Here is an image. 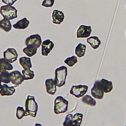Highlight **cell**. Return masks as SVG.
Returning <instances> with one entry per match:
<instances>
[{
    "mask_svg": "<svg viewBox=\"0 0 126 126\" xmlns=\"http://www.w3.org/2000/svg\"><path fill=\"white\" fill-rule=\"evenodd\" d=\"M25 116H30L35 117L38 110V105L34 96L28 95L25 101Z\"/></svg>",
    "mask_w": 126,
    "mask_h": 126,
    "instance_id": "obj_1",
    "label": "cell"
},
{
    "mask_svg": "<svg viewBox=\"0 0 126 126\" xmlns=\"http://www.w3.org/2000/svg\"><path fill=\"white\" fill-rule=\"evenodd\" d=\"M67 75V68L64 65L57 68L55 70V82L56 86L61 88L65 84Z\"/></svg>",
    "mask_w": 126,
    "mask_h": 126,
    "instance_id": "obj_2",
    "label": "cell"
},
{
    "mask_svg": "<svg viewBox=\"0 0 126 126\" xmlns=\"http://www.w3.org/2000/svg\"><path fill=\"white\" fill-rule=\"evenodd\" d=\"M68 101L62 96H57L54 100V113L58 115L66 112L68 109Z\"/></svg>",
    "mask_w": 126,
    "mask_h": 126,
    "instance_id": "obj_3",
    "label": "cell"
},
{
    "mask_svg": "<svg viewBox=\"0 0 126 126\" xmlns=\"http://www.w3.org/2000/svg\"><path fill=\"white\" fill-rule=\"evenodd\" d=\"M83 115L82 113H76L73 115L67 114L63 122V126H80Z\"/></svg>",
    "mask_w": 126,
    "mask_h": 126,
    "instance_id": "obj_4",
    "label": "cell"
},
{
    "mask_svg": "<svg viewBox=\"0 0 126 126\" xmlns=\"http://www.w3.org/2000/svg\"><path fill=\"white\" fill-rule=\"evenodd\" d=\"M17 10L14 6L2 5L0 8V13L4 19L10 20L17 18Z\"/></svg>",
    "mask_w": 126,
    "mask_h": 126,
    "instance_id": "obj_5",
    "label": "cell"
},
{
    "mask_svg": "<svg viewBox=\"0 0 126 126\" xmlns=\"http://www.w3.org/2000/svg\"><path fill=\"white\" fill-rule=\"evenodd\" d=\"M88 86L85 85L72 86L69 93L77 98L82 97L87 93Z\"/></svg>",
    "mask_w": 126,
    "mask_h": 126,
    "instance_id": "obj_6",
    "label": "cell"
},
{
    "mask_svg": "<svg viewBox=\"0 0 126 126\" xmlns=\"http://www.w3.org/2000/svg\"><path fill=\"white\" fill-rule=\"evenodd\" d=\"M91 93L92 95L95 98L101 99L103 98L104 93L101 87L99 80H97L94 82L93 87L91 90Z\"/></svg>",
    "mask_w": 126,
    "mask_h": 126,
    "instance_id": "obj_7",
    "label": "cell"
},
{
    "mask_svg": "<svg viewBox=\"0 0 126 126\" xmlns=\"http://www.w3.org/2000/svg\"><path fill=\"white\" fill-rule=\"evenodd\" d=\"M3 56L7 61L13 63L17 60L18 54L14 48H9L3 52Z\"/></svg>",
    "mask_w": 126,
    "mask_h": 126,
    "instance_id": "obj_8",
    "label": "cell"
},
{
    "mask_svg": "<svg viewBox=\"0 0 126 126\" xmlns=\"http://www.w3.org/2000/svg\"><path fill=\"white\" fill-rule=\"evenodd\" d=\"M92 32V28L90 26L80 25L76 32V37L79 38H87Z\"/></svg>",
    "mask_w": 126,
    "mask_h": 126,
    "instance_id": "obj_9",
    "label": "cell"
},
{
    "mask_svg": "<svg viewBox=\"0 0 126 126\" xmlns=\"http://www.w3.org/2000/svg\"><path fill=\"white\" fill-rule=\"evenodd\" d=\"M42 43L41 37L38 34H35L28 37L25 40V44L32 45L35 46L37 48H39Z\"/></svg>",
    "mask_w": 126,
    "mask_h": 126,
    "instance_id": "obj_10",
    "label": "cell"
},
{
    "mask_svg": "<svg viewBox=\"0 0 126 126\" xmlns=\"http://www.w3.org/2000/svg\"><path fill=\"white\" fill-rule=\"evenodd\" d=\"M10 80L12 83L16 87L21 85L22 83L24 81V79L23 75L18 70L13 71L9 73Z\"/></svg>",
    "mask_w": 126,
    "mask_h": 126,
    "instance_id": "obj_11",
    "label": "cell"
},
{
    "mask_svg": "<svg viewBox=\"0 0 126 126\" xmlns=\"http://www.w3.org/2000/svg\"><path fill=\"white\" fill-rule=\"evenodd\" d=\"M54 47V44L50 39H45L41 43V54L47 56Z\"/></svg>",
    "mask_w": 126,
    "mask_h": 126,
    "instance_id": "obj_12",
    "label": "cell"
},
{
    "mask_svg": "<svg viewBox=\"0 0 126 126\" xmlns=\"http://www.w3.org/2000/svg\"><path fill=\"white\" fill-rule=\"evenodd\" d=\"M45 84L46 89V92L51 95L55 94L57 91V86L55 80L52 78L47 79L45 80Z\"/></svg>",
    "mask_w": 126,
    "mask_h": 126,
    "instance_id": "obj_13",
    "label": "cell"
},
{
    "mask_svg": "<svg viewBox=\"0 0 126 126\" xmlns=\"http://www.w3.org/2000/svg\"><path fill=\"white\" fill-rule=\"evenodd\" d=\"M52 17L53 24L60 25L63 22L64 18V15L62 11L55 9L52 12Z\"/></svg>",
    "mask_w": 126,
    "mask_h": 126,
    "instance_id": "obj_14",
    "label": "cell"
},
{
    "mask_svg": "<svg viewBox=\"0 0 126 126\" xmlns=\"http://www.w3.org/2000/svg\"><path fill=\"white\" fill-rule=\"evenodd\" d=\"M15 91L14 87H9L6 84H4L2 85L0 90V94L1 96L12 95L15 92Z\"/></svg>",
    "mask_w": 126,
    "mask_h": 126,
    "instance_id": "obj_15",
    "label": "cell"
},
{
    "mask_svg": "<svg viewBox=\"0 0 126 126\" xmlns=\"http://www.w3.org/2000/svg\"><path fill=\"white\" fill-rule=\"evenodd\" d=\"M101 87L105 93H110L113 89V84L111 81H108L104 78L101 79L100 81Z\"/></svg>",
    "mask_w": 126,
    "mask_h": 126,
    "instance_id": "obj_16",
    "label": "cell"
},
{
    "mask_svg": "<svg viewBox=\"0 0 126 126\" xmlns=\"http://www.w3.org/2000/svg\"><path fill=\"white\" fill-rule=\"evenodd\" d=\"M30 24V21L26 17L17 21L15 24L13 25V27L16 29L24 30L28 28Z\"/></svg>",
    "mask_w": 126,
    "mask_h": 126,
    "instance_id": "obj_17",
    "label": "cell"
},
{
    "mask_svg": "<svg viewBox=\"0 0 126 126\" xmlns=\"http://www.w3.org/2000/svg\"><path fill=\"white\" fill-rule=\"evenodd\" d=\"M87 42L94 49L98 48L101 44L100 39L96 36H92L88 37L87 39Z\"/></svg>",
    "mask_w": 126,
    "mask_h": 126,
    "instance_id": "obj_18",
    "label": "cell"
},
{
    "mask_svg": "<svg viewBox=\"0 0 126 126\" xmlns=\"http://www.w3.org/2000/svg\"><path fill=\"white\" fill-rule=\"evenodd\" d=\"M13 68V65L4 58L0 59V73L4 71L11 70Z\"/></svg>",
    "mask_w": 126,
    "mask_h": 126,
    "instance_id": "obj_19",
    "label": "cell"
},
{
    "mask_svg": "<svg viewBox=\"0 0 126 126\" xmlns=\"http://www.w3.org/2000/svg\"><path fill=\"white\" fill-rule=\"evenodd\" d=\"M19 63L24 69H30L32 67L31 59L27 57H22L19 59Z\"/></svg>",
    "mask_w": 126,
    "mask_h": 126,
    "instance_id": "obj_20",
    "label": "cell"
},
{
    "mask_svg": "<svg viewBox=\"0 0 126 126\" xmlns=\"http://www.w3.org/2000/svg\"><path fill=\"white\" fill-rule=\"evenodd\" d=\"M86 45L81 43H79L76 46L75 49V54L78 58H81L83 57L86 52Z\"/></svg>",
    "mask_w": 126,
    "mask_h": 126,
    "instance_id": "obj_21",
    "label": "cell"
},
{
    "mask_svg": "<svg viewBox=\"0 0 126 126\" xmlns=\"http://www.w3.org/2000/svg\"><path fill=\"white\" fill-rule=\"evenodd\" d=\"M37 48L32 45H28L23 49V52L29 57H31L36 54Z\"/></svg>",
    "mask_w": 126,
    "mask_h": 126,
    "instance_id": "obj_22",
    "label": "cell"
},
{
    "mask_svg": "<svg viewBox=\"0 0 126 126\" xmlns=\"http://www.w3.org/2000/svg\"><path fill=\"white\" fill-rule=\"evenodd\" d=\"M0 28L4 30L5 32H10L12 28V25L10 20L4 18L0 20Z\"/></svg>",
    "mask_w": 126,
    "mask_h": 126,
    "instance_id": "obj_23",
    "label": "cell"
},
{
    "mask_svg": "<svg viewBox=\"0 0 126 126\" xmlns=\"http://www.w3.org/2000/svg\"><path fill=\"white\" fill-rule=\"evenodd\" d=\"M22 73L24 80H26L32 79L34 77V71L30 69H23L22 71Z\"/></svg>",
    "mask_w": 126,
    "mask_h": 126,
    "instance_id": "obj_24",
    "label": "cell"
},
{
    "mask_svg": "<svg viewBox=\"0 0 126 126\" xmlns=\"http://www.w3.org/2000/svg\"><path fill=\"white\" fill-rule=\"evenodd\" d=\"M81 100L84 103L89 105L94 106L96 105V101L91 95H85L82 98Z\"/></svg>",
    "mask_w": 126,
    "mask_h": 126,
    "instance_id": "obj_25",
    "label": "cell"
},
{
    "mask_svg": "<svg viewBox=\"0 0 126 126\" xmlns=\"http://www.w3.org/2000/svg\"><path fill=\"white\" fill-rule=\"evenodd\" d=\"M0 81L4 83H9L11 82L9 73L7 71L2 72L0 74Z\"/></svg>",
    "mask_w": 126,
    "mask_h": 126,
    "instance_id": "obj_26",
    "label": "cell"
},
{
    "mask_svg": "<svg viewBox=\"0 0 126 126\" xmlns=\"http://www.w3.org/2000/svg\"><path fill=\"white\" fill-rule=\"evenodd\" d=\"M77 58L75 56H72L71 57H68L64 61V63L69 67H72L77 63Z\"/></svg>",
    "mask_w": 126,
    "mask_h": 126,
    "instance_id": "obj_27",
    "label": "cell"
},
{
    "mask_svg": "<svg viewBox=\"0 0 126 126\" xmlns=\"http://www.w3.org/2000/svg\"><path fill=\"white\" fill-rule=\"evenodd\" d=\"M25 115V110L22 106H18L16 109V116L18 120L22 119Z\"/></svg>",
    "mask_w": 126,
    "mask_h": 126,
    "instance_id": "obj_28",
    "label": "cell"
},
{
    "mask_svg": "<svg viewBox=\"0 0 126 126\" xmlns=\"http://www.w3.org/2000/svg\"><path fill=\"white\" fill-rule=\"evenodd\" d=\"M54 2V0H44L42 2L41 5L46 7H50L53 6Z\"/></svg>",
    "mask_w": 126,
    "mask_h": 126,
    "instance_id": "obj_29",
    "label": "cell"
},
{
    "mask_svg": "<svg viewBox=\"0 0 126 126\" xmlns=\"http://www.w3.org/2000/svg\"><path fill=\"white\" fill-rule=\"evenodd\" d=\"M17 0H1L2 2L7 5L12 6Z\"/></svg>",
    "mask_w": 126,
    "mask_h": 126,
    "instance_id": "obj_30",
    "label": "cell"
},
{
    "mask_svg": "<svg viewBox=\"0 0 126 126\" xmlns=\"http://www.w3.org/2000/svg\"><path fill=\"white\" fill-rule=\"evenodd\" d=\"M34 126H42V125L40 124H38V123H36L34 125Z\"/></svg>",
    "mask_w": 126,
    "mask_h": 126,
    "instance_id": "obj_31",
    "label": "cell"
},
{
    "mask_svg": "<svg viewBox=\"0 0 126 126\" xmlns=\"http://www.w3.org/2000/svg\"><path fill=\"white\" fill-rule=\"evenodd\" d=\"M1 86H2V85H1V81H0V89L1 88Z\"/></svg>",
    "mask_w": 126,
    "mask_h": 126,
    "instance_id": "obj_32",
    "label": "cell"
},
{
    "mask_svg": "<svg viewBox=\"0 0 126 126\" xmlns=\"http://www.w3.org/2000/svg\"><path fill=\"white\" fill-rule=\"evenodd\" d=\"M125 126H126V125H125Z\"/></svg>",
    "mask_w": 126,
    "mask_h": 126,
    "instance_id": "obj_33",
    "label": "cell"
}]
</instances>
